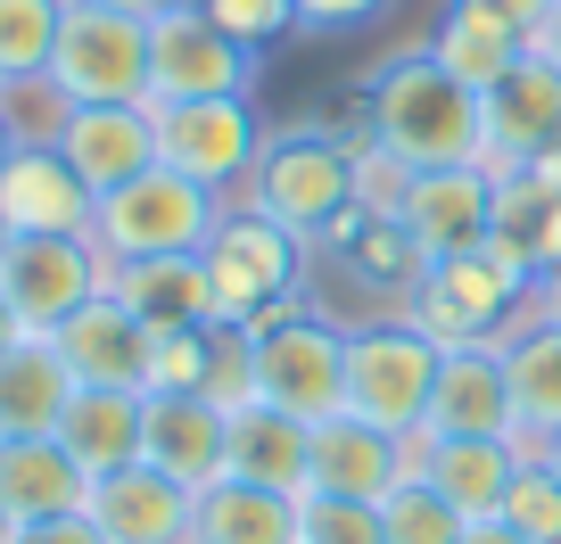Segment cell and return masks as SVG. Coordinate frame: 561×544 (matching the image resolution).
I'll return each mask as SVG.
<instances>
[{
	"label": "cell",
	"mask_w": 561,
	"mask_h": 544,
	"mask_svg": "<svg viewBox=\"0 0 561 544\" xmlns=\"http://www.w3.org/2000/svg\"><path fill=\"white\" fill-rule=\"evenodd\" d=\"M364 141H380L388 158H404L413 174L438 165H488V100L462 83L455 67H438V50L388 58L364 91Z\"/></svg>",
	"instance_id": "obj_1"
},
{
	"label": "cell",
	"mask_w": 561,
	"mask_h": 544,
	"mask_svg": "<svg viewBox=\"0 0 561 544\" xmlns=\"http://www.w3.org/2000/svg\"><path fill=\"white\" fill-rule=\"evenodd\" d=\"M207 273H215V314L264 331V322L306 305V273H314V240H298L289 223H273L264 207H224L207 240Z\"/></svg>",
	"instance_id": "obj_2"
},
{
	"label": "cell",
	"mask_w": 561,
	"mask_h": 544,
	"mask_svg": "<svg viewBox=\"0 0 561 544\" xmlns=\"http://www.w3.org/2000/svg\"><path fill=\"white\" fill-rule=\"evenodd\" d=\"M397 314L413 331H430L438 347H479V338H512V322L537 314V281L520 264H504L495 247H471V256L421 264V281L404 289Z\"/></svg>",
	"instance_id": "obj_3"
},
{
	"label": "cell",
	"mask_w": 561,
	"mask_h": 544,
	"mask_svg": "<svg viewBox=\"0 0 561 544\" xmlns=\"http://www.w3.org/2000/svg\"><path fill=\"white\" fill-rule=\"evenodd\" d=\"M248 207H264L273 223H289L298 240H331L339 223L355 215V141L322 132V124H289L273 132L248 174Z\"/></svg>",
	"instance_id": "obj_4"
},
{
	"label": "cell",
	"mask_w": 561,
	"mask_h": 544,
	"mask_svg": "<svg viewBox=\"0 0 561 544\" xmlns=\"http://www.w3.org/2000/svg\"><path fill=\"white\" fill-rule=\"evenodd\" d=\"M215 223H224V190H207V182L174 174V165H149V174H133L124 190L100 198V215H91V240H100L107 264L198 256V247L215 240Z\"/></svg>",
	"instance_id": "obj_5"
},
{
	"label": "cell",
	"mask_w": 561,
	"mask_h": 544,
	"mask_svg": "<svg viewBox=\"0 0 561 544\" xmlns=\"http://www.w3.org/2000/svg\"><path fill=\"white\" fill-rule=\"evenodd\" d=\"M438 363H446V347L430 331H413L404 314L347 331V413H364L371 429H388V438L413 445L421 429H430Z\"/></svg>",
	"instance_id": "obj_6"
},
{
	"label": "cell",
	"mask_w": 561,
	"mask_h": 544,
	"mask_svg": "<svg viewBox=\"0 0 561 544\" xmlns=\"http://www.w3.org/2000/svg\"><path fill=\"white\" fill-rule=\"evenodd\" d=\"M50 91L67 107H133L149 100V18L107 9V0H75L50 50Z\"/></svg>",
	"instance_id": "obj_7"
},
{
	"label": "cell",
	"mask_w": 561,
	"mask_h": 544,
	"mask_svg": "<svg viewBox=\"0 0 561 544\" xmlns=\"http://www.w3.org/2000/svg\"><path fill=\"white\" fill-rule=\"evenodd\" d=\"M248 91H256V50L231 42L207 9H165V18H149V107L248 100Z\"/></svg>",
	"instance_id": "obj_8"
},
{
	"label": "cell",
	"mask_w": 561,
	"mask_h": 544,
	"mask_svg": "<svg viewBox=\"0 0 561 544\" xmlns=\"http://www.w3.org/2000/svg\"><path fill=\"white\" fill-rule=\"evenodd\" d=\"M256 396L298 413V421H322L347 404V331L331 314H280L256 331Z\"/></svg>",
	"instance_id": "obj_9"
},
{
	"label": "cell",
	"mask_w": 561,
	"mask_h": 544,
	"mask_svg": "<svg viewBox=\"0 0 561 544\" xmlns=\"http://www.w3.org/2000/svg\"><path fill=\"white\" fill-rule=\"evenodd\" d=\"M107 273L116 264L100 256L91 231H67V240H9L0 256V298L25 322V338H50L67 314H83L91 298H107Z\"/></svg>",
	"instance_id": "obj_10"
},
{
	"label": "cell",
	"mask_w": 561,
	"mask_h": 544,
	"mask_svg": "<svg viewBox=\"0 0 561 544\" xmlns=\"http://www.w3.org/2000/svg\"><path fill=\"white\" fill-rule=\"evenodd\" d=\"M264 141H273V132L256 124V107H248V100H182V107H158V158L174 165V174L207 182V190H248Z\"/></svg>",
	"instance_id": "obj_11"
},
{
	"label": "cell",
	"mask_w": 561,
	"mask_h": 544,
	"mask_svg": "<svg viewBox=\"0 0 561 544\" xmlns=\"http://www.w3.org/2000/svg\"><path fill=\"white\" fill-rule=\"evenodd\" d=\"M421 438H520L504 338L446 347V363H438V396H430V429H421ZM520 445H528V438H520Z\"/></svg>",
	"instance_id": "obj_12"
},
{
	"label": "cell",
	"mask_w": 561,
	"mask_h": 544,
	"mask_svg": "<svg viewBox=\"0 0 561 544\" xmlns=\"http://www.w3.org/2000/svg\"><path fill=\"white\" fill-rule=\"evenodd\" d=\"M0 215H9L18 240H67V231H91L100 190L67 165L58 141H25L9 158V174H0Z\"/></svg>",
	"instance_id": "obj_13"
},
{
	"label": "cell",
	"mask_w": 561,
	"mask_h": 544,
	"mask_svg": "<svg viewBox=\"0 0 561 544\" xmlns=\"http://www.w3.org/2000/svg\"><path fill=\"white\" fill-rule=\"evenodd\" d=\"M50 347L67 355L75 387H140V396H149V355H158V331H149V322L116 298V289H107V298H91L83 314L58 322Z\"/></svg>",
	"instance_id": "obj_14"
},
{
	"label": "cell",
	"mask_w": 561,
	"mask_h": 544,
	"mask_svg": "<svg viewBox=\"0 0 561 544\" xmlns=\"http://www.w3.org/2000/svg\"><path fill=\"white\" fill-rule=\"evenodd\" d=\"M404 231L430 264L438 256H471L495 240V165H438L421 174L404 198Z\"/></svg>",
	"instance_id": "obj_15"
},
{
	"label": "cell",
	"mask_w": 561,
	"mask_h": 544,
	"mask_svg": "<svg viewBox=\"0 0 561 544\" xmlns=\"http://www.w3.org/2000/svg\"><path fill=\"white\" fill-rule=\"evenodd\" d=\"M91 520L107 528V544H191L198 495L182 478H165L158 462H124V471L91 478Z\"/></svg>",
	"instance_id": "obj_16"
},
{
	"label": "cell",
	"mask_w": 561,
	"mask_h": 544,
	"mask_svg": "<svg viewBox=\"0 0 561 544\" xmlns=\"http://www.w3.org/2000/svg\"><path fill=\"white\" fill-rule=\"evenodd\" d=\"M479 100H488V165L495 174H520V165L561 149V67H545L537 50Z\"/></svg>",
	"instance_id": "obj_17"
},
{
	"label": "cell",
	"mask_w": 561,
	"mask_h": 544,
	"mask_svg": "<svg viewBox=\"0 0 561 544\" xmlns=\"http://www.w3.org/2000/svg\"><path fill=\"white\" fill-rule=\"evenodd\" d=\"M224 445H231V413L215 396L165 387V396H149V413H140V462H158V471L182 478L191 495H207L215 478H224Z\"/></svg>",
	"instance_id": "obj_18"
},
{
	"label": "cell",
	"mask_w": 561,
	"mask_h": 544,
	"mask_svg": "<svg viewBox=\"0 0 561 544\" xmlns=\"http://www.w3.org/2000/svg\"><path fill=\"white\" fill-rule=\"evenodd\" d=\"M58 149H67V165L91 182V190H124L133 174H149L158 158V107L133 100V107H67V124H58Z\"/></svg>",
	"instance_id": "obj_19"
},
{
	"label": "cell",
	"mask_w": 561,
	"mask_h": 544,
	"mask_svg": "<svg viewBox=\"0 0 561 544\" xmlns=\"http://www.w3.org/2000/svg\"><path fill=\"white\" fill-rule=\"evenodd\" d=\"M224 478H248V487H273V495H306L314 487V421L248 396L240 413H231Z\"/></svg>",
	"instance_id": "obj_20"
},
{
	"label": "cell",
	"mask_w": 561,
	"mask_h": 544,
	"mask_svg": "<svg viewBox=\"0 0 561 544\" xmlns=\"http://www.w3.org/2000/svg\"><path fill=\"white\" fill-rule=\"evenodd\" d=\"M413 471V445L388 438V429H371L364 413H322L314 421V487L306 495H364V504H380L397 478Z\"/></svg>",
	"instance_id": "obj_21"
},
{
	"label": "cell",
	"mask_w": 561,
	"mask_h": 544,
	"mask_svg": "<svg viewBox=\"0 0 561 544\" xmlns=\"http://www.w3.org/2000/svg\"><path fill=\"white\" fill-rule=\"evenodd\" d=\"M528 445L520 438H413V471L462 511V520H495L520 478Z\"/></svg>",
	"instance_id": "obj_22"
},
{
	"label": "cell",
	"mask_w": 561,
	"mask_h": 544,
	"mask_svg": "<svg viewBox=\"0 0 561 544\" xmlns=\"http://www.w3.org/2000/svg\"><path fill=\"white\" fill-rule=\"evenodd\" d=\"M0 504L18 528L67 520V511L91 504V471L58 438H0Z\"/></svg>",
	"instance_id": "obj_23"
},
{
	"label": "cell",
	"mask_w": 561,
	"mask_h": 544,
	"mask_svg": "<svg viewBox=\"0 0 561 544\" xmlns=\"http://www.w3.org/2000/svg\"><path fill=\"white\" fill-rule=\"evenodd\" d=\"M124 305H133L149 331H198V322H224L215 314V273H207V247L198 256H140L107 273Z\"/></svg>",
	"instance_id": "obj_24"
},
{
	"label": "cell",
	"mask_w": 561,
	"mask_h": 544,
	"mask_svg": "<svg viewBox=\"0 0 561 544\" xmlns=\"http://www.w3.org/2000/svg\"><path fill=\"white\" fill-rule=\"evenodd\" d=\"M140 413H149L140 387H75L67 413H58V445H67L91 478H107V471H124V462H140Z\"/></svg>",
	"instance_id": "obj_25"
},
{
	"label": "cell",
	"mask_w": 561,
	"mask_h": 544,
	"mask_svg": "<svg viewBox=\"0 0 561 544\" xmlns=\"http://www.w3.org/2000/svg\"><path fill=\"white\" fill-rule=\"evenodd\" d=\"M67 396H75V371L50 338H18L0 355V438H58Z\"/></svg>",
	"instance_id": "obj_26"
},
{
	"label": "cell",
	"mask_w": 561,
	"mask_h": 544,
	"mask_svg": "<svg viewBox=\"0 0 561 544\" xmlns=\"http://www.w3.org/2000/svg\"><path fill=\"white\" fill-rule=\"evenodd\" d=\"M191 544H306V504L273 495V487H248V478H215L198 495Z\"/></svg>",
	"instance_id": "obj_27"
},
{
	"label": "cell",
	"mask_w": 561,
	"mask_h": 544,
	"mask_svg": "<svg viewBox=\"0 0 561 544\" xmlns=\"http://www.w3.org/2000/svg\"><path fill=\"white\" fill-rule=\"evenodd\" d=\"M495 256L520 264L537 281L545 264H561V190L537 174H495Z\"/></svg>",
	"instance_id": "obj_28"
},
{
	"label": "cell",
	"mask_w": 561,
	"mask_h": 544,
	"mask_svg": "<svg viewBox=\"0 0 561 544\" xmlns=\"http://www.w3.org/2000/svg\"><path fill=\"white\" fill-rule=\"evenodd\" d=\"M322 256L355 264V273H364L371 289H388L397 305H404V289L421 281V264H430V256L413 247V231H404V215H364V207H355L347 223L322 240Z\"/></svg>",
	"instance_id": "obj_29"
},
{
	"label": "cell",
	"mask_w": 561,
	"mask_h": 544,
	"mask_svg": "<svg viewBox=\"0 0 561 544\" xmlns=\"http://www.w3.org/2000/svg\"><path fill=\"white\" fill-rule=\"evenodd\" d=\"M504 363H512V413H520V438L545 445L561 429V331L528 314V331L504 338Z\"/></svg>",
	"instance_id": "obj_30"
},
{
	"label": "cell",
	"mask_w": 561,
	"mask_h": 544,
	"mask_svg": "<svg viewBox=\"0 0 561 544\" xmlns=\"http://www.w3.org/2000/svg\"><path fill=\"white\" fill-rule=\"evenodd\" d=\"M430 50H438V67H455L471 91H495V83L528 58V42L512 34V25H495V18H479V9H455V0H446V18H438V34H430Z\"/></svg>",
	"instance_id": "obj_31"
},
{
	"label": "cell",
	"mask_w": 561,
	"mask_h": 544,
	"mask_svg": "<svg viewBox=\"0 0 561 544\" xmlns=\"http://www.w3.org/2000/svg\"><path fill=\"white\" fill-rule=\"evenodd\" d=\"M67 9H75V0H0V91L50 74V50H58Z\"/></svg>",
	"instance_id": "obj_32"
},
{
	"label": "cell",
	"mask_w": 561,
	"mask_h": 544,
	"mask_svg": "<svg viewBox=\"0 0 561 544\" xmlns=\"http://www.w3.org/2000/svg\"><path fill=\"white\" fill-rule=\"evenodd\" d=\"M380 528H388V544H462V528H471V520H462V511L446 504L421 471H404L397 487L380 495Z\"/></svg>",
	"instance_id": "obj_33"
},
{
	"label": "cell",
	"mask_w": 561,
	"mask_h": 544,
	"mask_svg": "<svg viewBox=\"0 0 561 544\" xmlns=\"http://www.w3.org/2000/svg\"><path fill=\"white\" fill-rule=\"evenodd\" d=\"M207 363H215V322H198V331H158V355H149V396H165V387L207 396Z\"/></svg>",
	"instance_id": "obj_34"
},
{
	"label": "cell",
	"mask_w": 561,
	"mask_h": 544,
	"mask_svg": "<svg viewBox=\"0 0 561 544\" xmlns=\"http://www.w3.org/2000/svg\"><path fill=\"white\" fill-rule=\"evenodd\" d=\"M495 520H512L528 544H561V478L545 471L537 454L520 462V478H512V495H504V511Z\"/></svg>",
	"instance_id": "obj_35"
},
{
	"label": "cell",
	"mask_w": 561,
	"mask_h": 544,
	"mask_svg": "<svg viewBox=\"0 0 561 544\" xmlns=\"http://www.w3.org/2000/svg\"><path fill=\"white\" fill-rule=\"evenodd\" d=\"M306 504V544H388L380 504L364 495H298Z\"/></svg>",
	"instance_id": "obj_36"
},
{
	"label": "cell",
	"mask_w": 561,
	"mask_h": 544,
	"mask_svg": "<svg viewBox=\"0 0 561 544\" xmlns=\"http://www.w3.org/2000/svg\"><path fill=\"white\" fill-rule=\"evenodd\" d=\"M198 9H207L231 42H248V50H273V42L298 34V0H198Z\"/></svg>",
	"instance_id": "obj_37"
},
{
	"label": "cell",
	"mask_w": 561,
	"mask_h": 544,
	"mask_svg": "<svg viewBox=\"0 0 561 544\" xmlns=\"http://www.w3.org/2000/svg\"><path fill=\"white\" fill-rule=\"evenodd\" d=\"M207 396L224 404V413H240V404L256 396V331H240V322H215V363H207Z\"/></svg>",
	"instance_id": "obj_38"
},
{
	"label": "cell",
	"mask_w": 561,
	"mask_h": 544,
	"mask_svg": "<svg viewBox=\"0 0 561 544\" xmlns=\"http://www.w3.org/2000/svg\"><path fill=\"white\" fill-rule=\"evenodd\" d=\"M413 165L388 158L380 141H355V207L364 215H404V198H413Z\"/></svg>",
	"instance_id": "obj_39"
},
{
	"label": "cell",
	"mask_w": 561,
	"mask_h": 544,
	"mask_svg": "<svg viewBox=\"0 0 561 544\" xmlns=\"http://www.w3.org/2000/svg\"><path fill=\"white\" fill-rule=\"evenodd\" d=\"M380 9H397V0H298V34H355Z\"/></svg>",
	"instance_id": "obj_40"
},
{
	"label": "cell",
	"mask_w": 561,
	"mask_h": 544,
	"mask_svg": "<svg viewBox=\"0 0 561 544\" xmlns=\"http://www.w3.org/2000/svg\"><path fill=\"white\" fill-rule=\"evenodd\" d=\"M455 9H479V18L512 25V34H520V42H537V25L553 18V0H455Z\"/></svg>",
	"instance_id": "obj_41"
},
{
	"label": "cell",
	"mask_w": 561,
	"mask_h": 544,
	"mask_svg": "<svg viewBox=\"0 0 561 544\" xmlns=\"http://www.w3.org/2000/svg\"><path fill=\"white\" fill-rule=\"evenodd\" d=\"M18 544H107V528L91 520V511H67V520H34V528H18Z\"/></svg>",
	"instance_id": "obj_42"
},
{
	"label": "cell",
	"mask_w": 561,
	"mask_h": 544,
	"mask_svg": "<svg viewBox=\"0 0 561 544\" xmlns=\"http://www.w3.org/2000/svg\"><path fill=\"white\" fill-rule=\"evenodd\" d=\"M537 322H553V331H561V264H545V273H537Z\"/></svg>",
	"instance_id": "obj_43"
},
{
	"label": "cell",
	"mask_w": 561,
	"mask_h": 544,
	"mask_svg": "<svg viewBox=\"0 0 561 544\" xmlns=\"http://www.w3.org/2000/svg\"><path fill=\"white\" fill-rule=\"evenodd\" d=\"M462 544H528V536L512 520H471V528H462Z\"/></svg>",
	"instance_id": "obj_44"
},
{
	"label": "cell",
	"mask_w": 561,
	"mask_h": 544,
	"mask_svg": "<svg viewBox=\"0 0 561 544\" xmlns=\"http://www.w3.org/2000/svg\"><path fill=\"white\" fill-rule=\"evenodd\" d=\"M528 50H537V58H545V67H561V0H553V18H545V25H537V42H528Z\"/></svg>",
	"instance_id": "obj_45"
},
{
	"label": "cell",
	"mask_w": 561,
	"mask_h": 544,
	"mask_svg": "<svg viewBox=\"0 0 561 544\" xmlns=\"http://www.w3.org/2000/svg\"><path fill=\"white\" fill-rule=\"evenodd\" d=\"M18 149H25V132L9 124V107H0V174H9V158H18Z\"/></svg>",
	"instance_id": "obj_46"
},
{
	"label": "cell",
	"mask_w": 561,
	"mask_h": 544,
	"mask_svg": "<svg viewBox=\"0 0 561 544\" xmlns=\"http://www.w3.org/2000/svg\"><path fill=\"white\" fill-rule=\"evenodd\" d=\"M107 9H133V18H165V9H182V0H107Z\"/></svg>",
	"instance_id": "obj_47"
},
{
	"label": "cell",
	"mask_w": 561,
	"mask_h": 544,
	"mask_svg": "<svg viewBox=\"0 0 561 544\" xmlns=\"http://www.w3.org/2000/svg\"><path fill=\"white\" fill-rule=\"evenodd\" d=\"M18 338H25V322H18V314H9V298H0V355L18 347Z\"/></svg>",
	"instance_id": "obj_48"
},
{
	"label": "cell",
	"mask_w": 561,
	"mask_h": 544,
	"mask_svg": "<svg viewBox=\"0 0 561 544\" xmlns=\"http://www.w3.org/2000/svg\"><path fill=\"white\" fill-rule=\"evenodd\" d=\"M528 454H537V462H545V471H553V478H561V429H553V438H545V445H528Z\"/></svg>",
	"instance_id": "obj_49"
},
{
	"label": "cell",
	"mask_w": 561,
	"mask_h": 544,
	"mask_svg": "<svg viewBox=\"0 0 561 544\" xmlns=\"http://www.w3.org/2000/svg\"><path fill=\"white\" fill-rule=\"evenodd\" d=\"M0 544H18V520H9V504H0Z\"/></svg>",
	"instance_id": "obj_50"
},
{
	"label": "cell",
	"mask_w": 561,
	"mask_h": 544,
	"mask_svg": "<svg viewBox=\"0 0 561 544\" xmlns=\"http://www.w3.org/2000/svg\"><path fill=\"white\" fill-rule=\"evenodd\" d=\"M9 240H18V231H9V215H0V256H9Z\"/></svg>",
	"instance_id": "obj_51"
}]
</instances>
